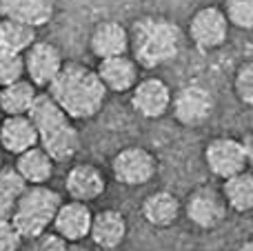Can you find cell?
<instances>
[{
    "label": "cell",
    "mask_w": 253,
    "mask_h": 251,
    "mask_svg": "<svg viewBox=\"0 0 253 251\" xmlns=\"http://www.w3.org/2000/svg\"><path fill=\"white\" fill-rule=\"evenodd\" d=\"M47 93L71 120H91L105 107L109 91L100 83L96 69L71 60L62 62L58 76L47 87Z\"/></svg>",
    "instance_id": "obj_1"
},
{
    "label": "cell",
    "mask_w": 253,
    "mask_h": 251,
    "mask_svg": "<svg viewBox=\"0 0 253 251\" xmlns=\"http://www.w3.org/2000/svg\"><path fill=\"white\" fill-rule=\"evenodd\" d=\"M126 31H129V56L144 69H156L175 60L182 49V31L167 18H138Z\"/></svg>",
    "instance_id": "obj_2"
},
{
    "label": "cell",
    "mask_w": 253,
    "mask_h": 251,
    "mask_svg": "<svg viewBox=\"0 0 253 251\" xmlns=\"http://www.w3.org/2000/svg\"><path fill=\"white\" fill-rule=\"evenodd\" d=\"M27 116L36 125L38 145L51 156L53 163L58 165L76 158L80 151V131L47 91H38Z\"/></svg>",
    "instance_id": "obj_3"
},
{
    "label": "cell",
    "mask_w": 253,
    "mask_h": 251,
    "mask_svg": "<svg viewBox=\"0 0 253 251\" xmlns=\"http://www.w3.org/2000/svg\"><path fill=\"white\" fill-rule=\"evenodd\" d=\"M62 205V196L47 185H27L18 198L9 220L16 225L25 240H36L51 229L53 216Z\"/></svg>",
    "instance_id": "obj_4"
},
{
    "label": "cell",
    "mask_w": 253,
    "mask_h": 251,
    "mask_svg": "<svg viewBox=\"0 0 253 251\" xmlns=\"http://www.w3.org/2000/svg\"><path fill=\"white\" fill-rule=\"evenodd\" d=\"M251 158H253L251 133H247L245 138L215 136V138H211L205 147L207 167H209V171L213 173L215 178H220V180L249 169Z\"/></svg>",
    "instance_id": "obj_5"
},
{
    "label": "cell",
    "mask_w": 253,
    "mask_h": 251,
    "mask_svg": "<svg viewBox=\"0 0 253 251\" xmlns=\"http://www.w3.org/2000/svg\"><path fill=\"white\" fill-rule=\"evenodd\" d=\"M169 111H173V118L178 125L189 129H198L205 123H209V118L215 111V98L202 84H184L175 93H171V107Z\"/></svg>",
    "instance_id": "obj_6"
},
{
    "label": "cell",
    "mask_w": 253,
    "mask_h": 251,
    "mask_svg": "<svg viewBox=\"0 0 253 251\" xmlns=\"http://www.w3.org/2000/svg\"><path fill=\"white\" fill-rule=\"evenodd\" d=\"M111 173H114L116 182L125 187L149 185L158 173V158L147 147H125L111 158Z\"/></svg>",
    "instance_id": "obj_7"
},
{
    "label": "cell",
    "mask_w": 253,
    "mask_h": 251,
    "mask_svg": "<svg viewBox=\"0 0 253 251\" xmlns=\"http://www.w3.org/2000/svg\"><path fill=\"white\" fill-rule=\"evenodd\" d=\"M229 29H231V25H229L222 9L215 7V4H207V7H200L189 18L187 36L193 42V47L207 53V51H215V49H220L227 42Z\"/></svg>",
    "instance_id": "obj_8"
},
{
    "label": "cell",
    "mask_w": 253,
    "mask_h": 251,
    "mask_svg": "<svg viewBox=\"0 0 253 251\" xmlns=\"http://www.w3.org/2000/svg\"><path fill=\"white\" fill-rule=\"evenodd\" d=\"M182 211L193 227L211 231L227 220L229 207L224 203L220 189H215L211 185H200L187 196V200L182 205Z\"/></svg>",
    "instance_id": "obj_9"
},
{
    "label": "cell",
    "mask_w": 253,
    "mask_h": 251,
    "mask_svg": "<svg viewBox=\"0 0 253 251\" xmlns=\"http://www.w3.org/2000/svg\"><path fill=\"white\" fill-rule=\"evenodd\" d=\"M22 62H25V78L34 83L36 87L47 89L51 80L58 76L65 58L53 42L36 40L29 49L22 51Z\"/></svg>",
    "instance_id": "obj_10"
},
{
    "label": "cell",
    "mask_w": 253,
    "mask_h": 251,
    "mask_svg": "<svg viewBox=\"0 0 253 251\" xmlns=\"http://www.w3.org/2000/svg\"><path fill=\"white\" fill-rule=\"evenodd\" d=\"M171 87L158 76L140 78L131 89V107L142 118H162L171 107Z\"/></svg>",
    "instance_id": "obj_11"
},
{
    "label": "cell",
    "mask_w": 253,
    "mask_h": 251,
    "mask_svg": "<svg viewBox=\"0 0 253 251\" xmlns=\"http://www.w3.org/2000/svg\"><path fill=\"white\" fill-rule=\"evenodd\" d=\"M91 216L93 211L87 203H78V200L65 203L62 200V205L53 216L51 231L67 243H84L89 238V229H91Z\"/></svg>",
    "instance_id": "obj_12"
},
{
    "label": "cell",
    "mask_w": 253,
    "mask_h": 251,
    "mask_svg": "<svg viewBox=\"0 0 253 251\" xmlns=\"http://www.w3.org/2000/svg\"><path fill=\"white\" fill-rule=\"evenodd\" d=\"M65 189L69 200H78V203L89 205L105 194L107 178L102 173V169L96 167L93 163H76L67 171Z\"/></svg>",
    "instance_id": "obj_13"
},
{
    "label": "cell",
    "mask_w": 253,
    "mask_h": 251,
    "mask_svg": "<svg viewBox=\"0 0 253 251\" xmlns=\"http://www.w3.org/2000/svg\"><path fill=\"white\" fill-rule=\"evenodd\" d=\"M96 74L107 91L126 93L140 80V67L129 53H120V56L102 58L96 67Z\"/></svg>",
    "instance_id": "obj_14"
},
{
    "label": "cell",
    "mask_w": 253,
    "mask_h": 251,
    "mask_svg": "<svg viewBox=\"0 0 253 251\" xmlns=\"http://www.w3.org/2000/svg\"><path fill=\"white\" fill-rule=\"evenodd\" d=\"M129 225L126 218L116 209H102V211L91 216V229H89V238L96 247L100 249H116L125 243Z\"/></svg>",
    "instance_id": "obj_15"
},
{
    "label": "cell",
    "mask_w": 253,
    "mask_h": 251,
    "mask_svg": "<svg viewBox=\"0 0 253 251\" xmlns=\"http://www.w3.org/2000/svg\"><path fill=\"white\" fill-rule=\"evenodd\" d=\"M89 47L98 60L129 53V31L118 20H100L91 31Z\"/></svg>",
    "instance_id": "obj_16"
},
{
    "label": "cell",
    "mask_w": 253,
    "mask_h": 251,
    "mask_svg": "<svg viewBox=\"0 0 253 251\" xmlns=\"http://www.w3.org/2000/svg\"><path fill=\"white\" fill-rule=\"evenodd\" d=\"M38 145V131L29 116H4L0 120V147L11 156Z\"/></svg>",
    "instance_id": "obj_17"
},
{
    "label": "cell",
    "mask_w": 253,
    "mask_h": 251,
    "mask_svg": "<svg viewBox=\"0 0 253 251\" xmlns=\"http://www.w3.org/2000/svg\"><path fill=\"white\" fill-rule=\"evenodd\" d=\"M13 167L27 185H47L53 178V171H56V163L40 145L18 154Z\"/></svg>",
    "instance_id": "obj_18"
},
{
    "label": "cell",
    "mask_w": 253,
    "mask_h": 251,
    "mask_svg": "<svg viewBox=\"0 0 253 251\" xmlns=\"http://www.w3.org/2000/svg\"><path fill=\"white\" fill-rule=\"evenodd\" d=\"M0 16L38 29L53 18V0H0Z\"/></svg>",
    "instance_id": "obj_19"
},
{
    "label": "cell",
    "mask_w": 253,
    "mask_h": 251,
    "mask_svg": "<svg viewBox=\"0 0 253 251\" xmlns=\"http://www.w3.org/2000/svg\"><path fill=\"white\" fill-rule=\"evenodd\" d=\"M182 213V205L175 198L171 191H156V194H149L142 203V218L149 222L151 227L158 229H165L171 227Z\"/></svg>",
    "instance_id": "obj_20"
},
{
    "label": "cell",
    "mask_w": 253,
    "mask_h": 251,
    "mask_svg": "<svg viewBox=\"0 0 253 251\" xmlns=\"http://www.w3.org/2000/svg\"><path fill=\"white\" fill-rule=\"evenodd\" d=\"M38 96V87L27 78L0 87V114L4 116H27Z\"/></svg>",
    "instance_id": "obj_21"
},
{
    "label": "cell",
    "mask_w": 253,
    "mask_h": 251,
    "mask_svg": "<svg viewBox=\"0 0 253 251\" xmlns=\"http://www.w3.org/2000/svg\"><path fill=\"white\" fill-rule=\"evenodd\" d=\"M220 194H222L229 211L249 213L253 209V176H251V171L245 169V171H240V173H233V176L224 178Z\"/></svg>",
    "instance_id": "obj_22"
},
{
    "label": "cell",
    "mask_w": 253,
    "mask_h": 251,
    "mask_svg": "<svg viewBox=\"0 0 253 251\" xmlns=\"http://www.w3.org/2000/svg\"><path fill=\"white\" fill-rule=\"evenodd\" d=\"M27 189V182L16 171V167L0 169V220H9L16 209L18 198Z\"/></svg>",
    "instance_id": "obj_23"
},
{
    "label": "cell",
    "mask_w": 253,
    "mask_h": 251,
    "mask_svg": "<svg viewBox=\"0 0 253 251\" xmlns=\"http://www.w3.org/2000/svg\"><path fill=\"white\" fill-rule=\"evenodd\" d=\"M0 38H2L7 51L11 53H22L38 40L36 38V27L20 20H11V18L0 20Z\"/></svg>",
    "instance_id": "obj_24"
},
{
    "label": "cell",
    "mask_w": 253,
    "mask_h": 251,
    "mask_svg": "<svg viewBox=\"0 0 253 251\" xmlns=\"http://www.w3.org/2000/svg\"><path fill=\"white\" fill-rule=\"evenodd\" d=\"M227 16L229 25L238 29L251 31L253 27V0H224V7H220Z\"/></svg>",
    "instance_id": "obj_25"
},
{
    "label": "cell",
    "mask_w": 253,
    "mask_h": 251,
    "mask_svg": "<svg viewBox=\"0 0 253 251\" xmlns=\"http://www.w3.org/2000/svg\"><path fill=\"white\" fill-rule=\"evenodd\" d=\"M233 93L242 105L251 107L253 105V62L245 60L240 67L236 69L233 76Z\"/></svg>",
    "instance_id": "obj_26"
},
{
    "label": "cell",
    "mask_w": 253,
    "mask_h": 251,
    "mask_svg": "<svg viewBox=\"0 0 253 251\" xmlns=\"http://www.w3.org/2000/svg\"><path fill=\"white\" fill-rule=\"evenodd\" d=\"M25 78V62H22V53H2L0 56V87L11 84L16 80Z\"/></svg>",
    "instance_id": "obj_27"
},
{
    "label": "cell",
    "mask_w": 253,
    "mask_h": 251,
    "mask_svg": "<svg viewBox=\"0 0 253 251\" xmlns=\"http://www.w3.org/2000/svg\"><path fill=\"white\" fill-rule=\"evenodd\" d=\"M38 240V249L36 251H91L89 247H84L83 243H67V240H62L60 236H56L51 231H44Z\"/></svg>",
    "instance_id": "obj_28"
},
{
    "label": "cell",
    "mask_w": 253,
    "mask_h": 251,
    "mask_svg": "<svg viewBox=\"0 0 253 251\" xmlns=\"http://www.w3.org/2000/svg\"><path fill=\"white\" fill-rule=\"evenodd\" d=\"M22 234L16 229L11 220H0V251H20L22 249Z\"/></svg>",
    "instance_id": "obj_29"
},
{
    "label": "cell",
    "mask_w": 253,
    "mask_h": 251,
    "mask_svg": "<svg viewBox=\"0 0 253 251\" xmlns=\"http://www.w3.org/2000/svg\"><path fill=\"white\" fill-rule=\"evenodd\" d=\"M238 251H253V243L251 240H247V243H242L240 247H238Z\"/></svg>",
    "instance_id": "obj_30"
},
{
    "label": "cell",
    "mask_w": 253,
    "mask_h": 251,
    "mask_svg": "<svg viewBox=\"0 0 253 251\" xmlns=\"http://www.w3.org/2000/svg\"><path fill=\"white\" fill-rule=\"evenodd\" d=\"M2 53H7V47H4V42H2V38H0V56Z\"/></svg>",
    "instance_id": "obj_31"
},
{
    "label": "cell",
    "mask_w": 253,
    "mask_h": 251,
    "mask_svg": "<svg viewBox=\"0 0 253 251\" xmlns=\"http://www.w3.org/2000/svg\"><path fill=\"white\" fill-rule=\"evenodd\" d=\"M4 167V160H2V149H0V169Z\"/></svg>",
    "instance_id": "obj_32"
}]
</instances>
